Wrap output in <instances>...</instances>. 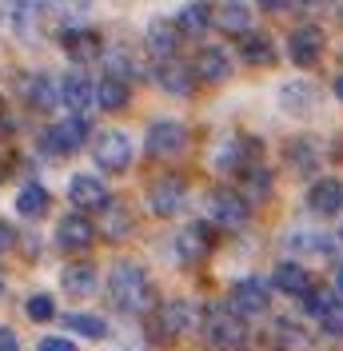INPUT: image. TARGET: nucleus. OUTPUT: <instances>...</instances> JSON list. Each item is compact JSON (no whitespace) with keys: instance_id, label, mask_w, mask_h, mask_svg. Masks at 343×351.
Segmentation results:
<instances>
[{"instance_id":"32","label":"nucleus","mask_w":343,"mask_h":351,"mask_svg":"<svg viewBox=\"0 0 343 351\" xmlns=\"http://www.w3.org/2000/svg\"><path fill=\"white\" fill-rule=\"evenodd\" d=\"M239 184H244V192H248L252 199L272 196V172H268V168H259V164L244 168V172H239Z\"/></svg>"},{"instance_id":"17","label":"nucleus","mask_w":343,"mask_h":351,"mask_svg":"<svg viewBox=\"0 0 343 351\" xmlns=\"http://www.w3.org/2000/svg\"><path fill=\"white\" fill-rule=\"evenodd\" d=\"M60 44H64V52L76 60V64H88V60H96L100 56V36L92 32V28H64L60 32Z\"/></svg>"},{"instance_id":"26","label":"nucleus","mask_w":343,"mask_h":351,"mask_svg":"<svg viewBox=\"0 0 343 351\" xmlns=\"http://www.w3.org/2000/svg\"><path fill=\"white\" fill-rule=\"evenodd\" d=\"M132 92H128V80H116V76H104L100 84H96V104L104 112H120L128 108Z\"/></svg>"},{"instance_id":"1","label":"nucleus","mask_w":343,"mask_h":351,"mask_svg":"<svg viewBox=\"0 0 343 351\" xmlns=\"http://www.w3.org/2000/svg\"><path fill=\"white\" fill-rule=\"evenodd\" d=\"M108 300H112L116 311H124V315L148 311L152 307L148 271H144L140 263H132V260H120L116 267H112V276H108Z\"/></svg>"},{"instance_id":"37","label":"nucleus","mask_w":343,"mask_h":351,"mask_svg":"<svg viewBox=\"0 0 343 351\" xmlns=\"http://www.w3.org/2000/svg\"><path fill=\"white\" fill-rule=\"evenodd\" d=\"M0 351H21V339L8 324H0Z\"/></svg>"},{"instance_id":"19","label":"nucleus","mask_w":343,"mask_h":351,"mask_svg":"<svg viewBox=\"0 0 343 351\" xmlns=\"http://www.w3.org/2000/svg\"><path fill=\"white\" fill-rule=\"evenodd\" d=\"M156 84L164 88L168 96H192L196 88V72L184 60H168V64L156 68Z\"/></svg>"},{"instance_id":"35","label":"nucleus","mask_w":343,"mask_h":351,"mask_svg":"<svg viewBox=\"0 0 343 351\" xmlns=\"http://www.w3.org/2000/svg\"><path fill=\"white\" fill-rule=\"evenodd\" d=\"M323 324V335H331V339H343V304H335L327 315L320 319Z\"/></svg>"},{"instance_id":"7","label":"nucleus","mask_w":343,"mask_h":351,"mask_svg":"<svg viewBox=\"0 0 343 351\" xmlns=\"http://www.w3.org/2000/svg\"><path fill=\"white\" fill-rule=\"evenodd\" d=\"M184 199H188V180L184 176H160V180H152V188H148L152 216H160V219L176 216L184 208Z\"/></svg>"},{"instance_id":"8","label":"nucleus","mask_w":343,"mask_h":351,"mask_svg":"<svg viewBox=\"0 0 343 351\" xmlns=\"http://www.w3.org/2000/svg\"><path fill=\"white\" fill-rule=\"evenodd\" d=\"M92 240H96V223H92L84 212L60 216V223H56V247H60V252H88Z\"/></svg>"},{"instance_id":"30","label":"nucleus","mask_w":343,"mask_h":351,"mask_svg":"<svg viewBox=\"0 0 343 351\" xmlns=\"http://www.w3.org/2000/svg\"><path fill=\"white\" fill-rule=\"evenodd\" d=\"M132 232V212H128V204H120V199H112L104 208V236L108 240H124Z\"/></svg>"},{"instance_id":"44","label":"nucleus","mask_w":343,"mask_h":351,"mask_svg":"<svg viewBox=\"0 0 343 351\" xmlns=\"http://www.w3.org/2000/svg\"><path fill=\"white\" fill-rule=\"evenodd\" d=\"M340 16H343V8H340Z\"/></svg>"},{"instance_id":"18","label":"nucleus","mask_w":343,"mask_h":351,"mask_svg":"<svg viewBox=\"0 0 343 351\" xmlns=\"http://www.w3.org/2000/svg\"><path fill=\"white\" fill-rule=\"evenodd\" d=\"M144 44H148V52L160 60V64H168L172 52H176V44H180V28H176V21H152L148 32H144Z\"/></svg>"},{"instance_id":"3","label":"nucleus","mask_w":343,"mask_h":351,"mask_svg":"<svg viewBox=\"0 0 343 351\" xmlns=\"http://www.w3.org/2000/svg\"><path fill=\"white\" fill-rule=\"evenodd\" d=\"M88 120L84 116H64L60 124H52V128L40 136V148L48 156H72V152H80L88 144Z\"/></svg>"},{"instance_id":"29","label":"nucleus","mask_w":343,"mask_h":351,"mask_svg":"<svg viewBox=\"0 0 343 351\" xmlns=\"http://www.w3.org/2000/svg\"><path fill=\"white\" fill-rule=\"evenodd\" d=\"M287 164H292V172H300V176L316 172V164H320L316 140H292V144H287Z\"/></svg>"},{"instance_id":"2","label":"nucleus","mask_w":343,"mask_h":351,"mask_svg":"<svg viewBox=\"0 0 343 351\" xmlns=\"http://www.w3.org/2000/svg\"><path fill=\"white\" fill-rule=\"evenodd\" d=\"M200 331H204V343H208V348H220V351H236V348L248 343V324H244L228 304L224 307H208Z\"/></svg>"},{"instance_id":"11","label":"nucleus","mask_w":343,"mask_h":351,"mask_svg":"<svg viewBox=\"0 0 343 351\" xmlns=\"http://www.w3.org/2000/svg\"><path fill=\"white\" fill-rule=\"evenodd\" d=\"M96 100V84L88 80L84 72H64L60 76V104H64L72 116H84Z\"/></svg>"},{"instance_id":"15","label":"nucleus","mask_w":343,"mask_h":351,"mask_svg":"<svg viewBox=\"0 0 343 351\" xmlns=\"http://www.w3.org/2000/svg\"><path fill=\"white\" fill-rule=\"evenodd\" d=\"M307 208L316 216H335V212H343V180H335V176L316 180L311 192H307Z\"/></svg>"},{"instance_id":"38","label":"nucleus","mask_w":343,"mask_h":351,"mask_svg":"<svg viewBox=\"0 0 343 351\" xmlns=\"http://www.w3.org/2000/svg\"><path fill=\"white\" fill-rule=\"evenodd\" d=\"M12 243H16L12 223H4V219H0V256H4V252H12Z\"/></svg>"},{"instance_id":"12","label":"nucleus","mask_w":343,"mask_h":351,"mask_svg":"<svg viewBox=\"0 0 343 351\" xmlns=\"http://www.w3.org/2000/svg\"><path fill=\"white\" fill-rule=\"evenodd\" d=\"M24 100L32 104L36 112H52L56 104H60V80H52L48 72H32V76H24Z\"/></svg>"},{"instance_id":"20","label":"nucleus","mask_w":343,"mask_h":351,"mask_svg":"<svg viewBox=\"0 0 343 351\" xmlns=\"http://www.w3.org/2000/svg\"><path fill=\"white\" fill-rule=\"evenodd\" d=\"M208 247H212V232H208V223H188V228L176 236V260L180 263H196Z\"/></svg>"},{"instance_id":"22","label":"nucleus","mask_w":343,"mask_h":351,"mask_svg":"<svg viewBox=\"0 0 343 351\" xmlns=\"http://www.w3.org/2000/svg\"><path fill=\"white\" fill-rule=\"evenodd\" d=\"M215 24H220L224 32H232V36H252V8L228 0V4L215 8Z\"/></svg>"},{"instance_id":"40","label":"nucleus","mask_w":343,"mask_h":351,"mask_svg":"<svg viewBox=\"0 0 343 351\" xmlns=\"http://www.w3.org/2000/svg\"><path fill=\"white\" fill-rule=\"evenodd\" d=\"M331 88H335V100H343V72L335 76V84H331Z\"/></svg>"},{"instance_id":"6","label":"nucleus","mask_w":343,"mask_h":351,"mask_svg":"<svg viewBox=\"0 0 343 351\" xmlns=\"http://www.w3.org/2000/svg\"><path fill=\"white\" fill-rule=\"evenodd\" d=\"M188 148V128L180 120H156L148 124V136H144V152L156 156V160H172Z\"/></svg>"},{"instance_id":"42","label":"nucleus","mask_w":343,"mask_h":351,"mask_svg":"<svg viewBox=\"0 0 343 351\" xmlns=\"http://www.w3.org/2000/svg\"><path fill=\"white\" fill-rule=\"evenodd\" d=\"M0 180H4V164H0Z\"/></svg>"},{"instance_id":"36","label":"nucleus","mask_w":343,"mask_h":351,"mask_svg":"<svg viewBox=\"0 0 343 351\" xmlns=\"http://www.w3.org/2000/svg\"><path fill=\"white\" fill-rule=\"evenodd\" d=\"M36 351H76V343L72 339H60V335H44L40 343H36Z\"/></svg>"},{"instance_id":"14","label":"nucleus","mask_w":343,"mask_h":351,"mask_svg":"<svg viewBox=\"0 0 343 351\" xmlns=\"http://www.w3.org/2000/svg\"><path fill=\"white\" fill-rule=\"evenodd\" d=\"M196 80H204V84H224L228 76H232V60H228V52L224 48H215V44H208V48H200L196 52Z\"/></svg>"},{"instance_id":"4","label":"nucleus","mask_w":343,"mask_h":351,"mask_svg":"<svg viewBox=\"0 0 343 351\" xmlns=\"http://www.w3.org/2000/svg\"><path fill=\"white\" fill-rule=\"evenodd\" d=\"M92 160H96L104 172H112V176L128 172V168H132V140L120 128L100 132V136L92 140Z\"/></svg>"},{"instance_id":"16","label":"nucleus","mask_w":343,"mask_h":351,"mask_svg":"<svg viewBox=\"0 0 343 351\" xmlns=\"http://www.w3.org/2000/svg\"><path fill=\"white\" fill-rule=\"evenodd\" d=\"M188 328H192V304L172 300V304L156 307V335L160 339H176V335H184Z\"/></svg>"},{"instance_id":"43","label":"nucleus","mask_w":343,"mask_h":351,"mask_svg":"<svg viewBox=\"0 0 343 351\" xmlns=\"http://www.w3.org/2000/svg\"><path fill=\"white\" fill-rule=\"evenodd\" d=\"M0 295H4V280H0Z\"/></svg>"},{"instance_id":"34","label":"nucleus","mask_w":343,"mask_h":351,"mask_svg":"<svg viewBox=\"0 0 343 351\" xmlns=\"http://www.w3.org/2000/svg\"><path fill=\"white\" fill-rule=\"evenodd\" d=\"M335 304H340V300H335L327 287H311V291L303 295V315H320V319H323V315H327Z\"/></svg>"},{"instance_id":"27","label":"nucleus","mask_w":343,"mask_h":351,"mask_svg":"<svg viewBox=\"0 0 343 351\" xmlns=\"http://www.w3.org/2000/svg\"><path fill=\"white\" fill-rule=\"evenodd\" d=\"M272 284H276L279 291H287V295H300V300L307 295V291H311L303 263H279L276 271H272Z\"/></svg>"},{"instance_id":"24","label":"nucleus","mask_w":343,"mask_h":351,"mask_svg":"<svg viewBox=\"0 0 343 351\" xmlns=\"http://www.w3.org/2000/svg\"><path fill=\"white\" fill-rule=\"evenodd\" d=\"M48 208H52V196H48V188H40V184H24L21 192H16V212L24 219H40Z\"/></svg>"},{"instance_id":"5","label":"nucleus","mask_w":343,"mask_h":351,"mask_svg":"<svg viewBox=\"0 0 343 351\" xmlns=\"http://www.w3.org/2000/svg\"><path fill=\"white\" fill-rule=\"evenodd\" d=\"M268 304H272V287H268V280H259V276H244V280H236L232 291H228V307L236 311L239 319L263 315Z\"/></svg>"},{"instance_id":"33","label":"nucleus","mask_w":343,"mask_h":351,"mask_svg":"<svg viewBox=\"0 0 343 351\" xmlns=\"http://www.w3.org/2000/svg\"><path fill=\"white\" fill-rule=\"evenodd\" d=\"M24 315H28L32 324H48V319H56V300L44 295V291H36V295L24 300Z\"/></svg>"},{"instance_id":"23","label":"nucleus","mask_w":343,"mask_h":351,"mask_svg":"<svg viewBox=\"0 0 343 351\" xmlns=\"http://www.w3.org/2000/svg\"><path fill=\"white\" fill-rule=\"evenodd\" d=\"M279 104H283L287 112H296V116H303L307 108H316V104H320V92H316V84L292 80V84H283V92H279Z\"/></svg>"},{"instance_id":"21","label":"nucleus","mask_w":343,"mask_h":351,"mask_svg":"<svg viewBox=\"0 0 343 351\" xmlns=\"http://www.w3.org/2000/svg\"><path fill=\"white\" fill-rule=\"evenodd\" d=\"M60 287L72 300H88L96 291V267L92 263H68L64 271H60Z\"/></svg>"},{"instance_id":"10","label":"nucleus","mask_w":343,"mask_h":351,"mask_svg":"<svg viewBox=\"0 0 343 351\" xmlns=\"http://www.w3.org/2000/svg\"><path fill=\"white\" fill-rule=\"evenodd\" d=\"M208 216L220 223V228H244L248 223V199L239 192H228V188H215L208 196Z\"/></svg>"},{"instance_id":"9","label":"nucleus","mask_w":343,"mask_h":351,"mask_svg":"<svg viewBox=\"0 0 343 351\" xmlns=\"http://www.w3.org/2000/svg\"><path fill=\"white\" fill-rule=\"evenodd\" d=\"M68 199H72L80 212H96V208H108V204H112L104 180L92 176V172H76L68 180Z\"/></svg>"},{"instance_id":"39","label":"nucleus","mask_w":343,"mask_h":351,"mask_svg":"<svg viewBox=\"0 0 343 351\" xmlns=\"http://www.w3.org/2000/svg\"><path fill=\"white\" fill-rule=\"evenodd\" d=\"M276 335H283V343H303V339H307V335H300L292 324H276Z\"/></svg>"},{"instance_id":"41","label":"nucleus","mask_w":343,"mask_h":351,"mask_svg":"<svg viewBox=\"0 0 343 351\" xmlns=\"http://www.w3.org/2000/svg\"><path fill=\"white\" fill-rule=\"evenodd\" d=\"M335 287L343 291V263H340V271H335Z\"/></svg>"},{"instance_id":"25","label":"nucleus","mask_w":343,"mask_h":351,"mask_svg":"<svg viewBox=\"0 0 343 351\" xmlns=\"http://www.w3.org/2000/svg\"><path fill=\"white\" fill-rule=\"evenodd\" d=\"M208 24H215V8H208V4H184V8L176 12V28L188 32V36L208 32Z\"/></svg>"},{"instance_id":"31","label":"nucleus","mask_w":343,"mask_h":351,"mask_svg":"<svg viewBox=\"0 0 343 351\" xmlns=\"http://www.w3.org/2000/svg\"><path fill=\"white\" fill-rule=\"evenodd\" d=\"M64 328L76 331V335H84V339H104V335H108L104 319H100V315H84V311H72V315H64Z\"/></svg>"},{"instance_id":"13","label":"nucleus","mask_w":343,"mask_h":351,"mask_svg":"<svg viewBox=\"0 0 343 351\" xmlns=\"http://www.w3.org/2000/svg\"><path fill=\"white\" fill-rule=\"evenodd\" d=\"M287 52H292V60L300 68L316 64L323 56V32L316 24H303V28H292V36H287Z\"/></svg>"},{"instance_id":"28","label":"nucleus","mask_w":343,"mask_h":351,"mask_svg":"<svg viewBox=\"0 0 343 351\" xmlns=\"http://www.w3.org/2000/svg\"><path fill=\"white\" fill-rule=\"evenodd\" d=\"M239 56H244V64H252V68L276 64V48H272L268 36H259V32H252V36L239 40Z\"/></svg>"}]
</instances>
